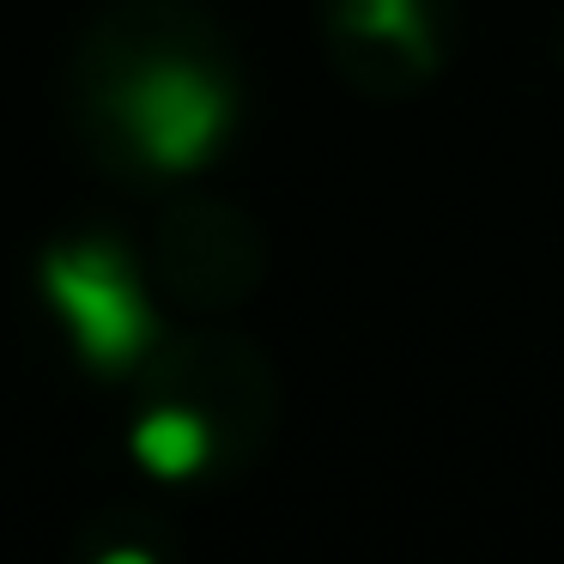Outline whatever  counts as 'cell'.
I'll list each match as a JSON object with an SVG mask.
<instances>
[{
  "label": "cell",
  "mask_w": 564,
  "mask_h": 564,
  "mask_svg": "<svg viewBox=\"0 0 564 564\" xmlns=\"http://www.w3.org/2000/svg\"><path fill=\"white\" fill-rule=\"evenodd\" d=\"M79 122L116 164L188 171L231 128V67L195 13L128 0L86 43L74 67Z\"/></svg>",
  "instance_id": "6da1fadb"
},
{
  "label": "cell",
  "mask_w": 564,
  "mask_h": 564,
  "mask_svg": "<svg viewBox=\"0 0 564 564\" xmlns=\"http://www.w3.org/2000/svg\"><path fill=\"white\" fill-rule=\"evenodd\" d=\"M249 419H268L256 365L237 346L195 340L152 370V406L134 443L159 474H207L249 431Z\"/></svg>",
  "instance_id": "7a4b0ae2"
},
{
  "label": "cell",
  "mask_w": 564,
  "mask_h": 564,
  "mask_svg": "<svg viewBox=\"0 0 564 564\" xmlns=\"http://www.w3.org/2000/svg\"><path fill=\"white\" fill-rule=\"evenodd\" d=\"M43 285H50V304L62 310L79 352L98 370H128L147 352V297L116 243H62L43 268Z\"/></svg>",
  "instance_id": "3957f363"
}]
</instances>
